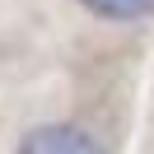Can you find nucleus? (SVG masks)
I'll return each instance as SVG.
<instances>
[{
    "label": "nucleus",
    "instance_id": "f257e3e1",
    "mask_svg": "<svg viewBox=\"0 0 154 154\" xmlns=\"http://www.w3.org/2000/svg\"><path fill=\"white\" fill-rule=\"evenodd\" d=\"M19 154H107V149L94 140V135H84L79 126L47 122V126H33V131L19 140Z\"/></svg>",
    "mask_w": 154,
    "mask_h": 154
},
{
    "label": "nucleus",
    "instance_id": "f03ea898",
    "mask_svg": "<svg viewBox=\"0 0 154 154\" xmlns=\"http://www.w3.org/2000/svg\"><path fill=\"white\" fill-rule=\"evenodd\" d=\"M84 5L98 14V19H117V23L140 19V14H149V10H154V0H84Z\"/></svg>",
    "mask_w": 154,
    "mask_h": 154
}]
</instances>
